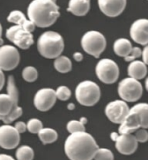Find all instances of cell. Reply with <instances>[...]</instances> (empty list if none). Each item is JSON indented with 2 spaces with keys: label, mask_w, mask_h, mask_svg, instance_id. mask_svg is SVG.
<instances>
[{
  "label": "cell",
  "mask_w": 148,
  "mask_h": 160,
  "mask_svg": "<svg viewBox=\"0 0 148 160\" xmlns=\"http://www.w3.org/2000/svg\"><path fill=\"white\" fill-rule=\"evenodd\" d=\"M99 148L91 134L84 132L70 133L64 144V151L70 160H92Z\"/></svg>",
  "instance_id": "1"
},
{
  "label": "cell",
  "mask_w": 148,
  "mask_h": 160,
  "mask_svg": "<svg viewBox=\"0 0 148 160\" xmlns=\"http://www.w3.org/2000/svg\"><path fill=\"white\" fill-rule=\"evenodd\" d=\"M27 14L35 26L47 28L60 17L59 6L56 0H33L28 6Z\"/></svg>",
  "instance_id": "2"
},
{
  "label": "cell",
  "mask_w": 148,
  "mask_h": 160,
  "mask_svg": "<svg viewBox=\"0 0 148 160\" xmlns=\"http://www.w3.org/2000/svg\"><path fill=\"white\" fill-rule=\"evenodd\" d=\"M23 109L18 106V90L13 76L7 81V93H0V120L11 124L22 115Z\"/></svg>",
  "instance_id": "3"
},
{
  "label": "cell",
  "mask_w": 148,
  "mask_h": 160,
  "mask_svg": "<svg viewBox=\"0 0 148 160\" xmlns=\"http://www.w3.org/2000/svg\"><path fill=\"white\" fill-rule=\"evenodd\" d=\"M119 127V133H132L139 128L148 127V105L139 103L129 108L126 118Z\"/></svg>",
  "instance_id": "4"
},
{
  "label": "cell",
  "mask_w": 148,
  "mask_h": 160,
  "mask_svg": "<svg viewBox=\"0 0 148 160\" xmlns=\"http://www.w3.org/2000/svg\"><path fill=\"white\" fill-rule=\"evenodd\" d=\"M37 49L42 56L48 59H56L64 49L63 37L56 31H46L37 41Z\"/></svg>",
  "instance_id": "5"
},
{
  "label": "cell",
  "mask_w": 148,
  "mask_h": 160,
  "mask_svg": "<svg viewBox=\"0 0 148 160\" xmlns=\"http://www.w3.org/2000/svg\"><path fill=\"white\" fill-rule=\"evenodd\" d=\"M75 98L82 106H94L100 99V88L92 81H83L75 88Z\"/></svg>",
  "instance_id": "6"
},
{
  "label": "cell",
  "mask_w": 148,
  "mask_h": 160,
  "mask_svg": "<svg viewBox=\"0 0 148 160\" xmlns=\"http://www.w3.org/2000/svg\"><path fill=\"white\" fill-rule=\"evenodd\" d=\"M81 44L87 54L98 58L107 47V40L99 31L90 30L83 35Z\"/></svg>",
  "instance_id": "7"
},
{
  "label": "cell",
  "mask_w": 148,
  "mask_h": 160,
  "mask_svg": "<svg viewBox=\"0 0 148 160\" xmlns=\"http://www.w3.org/2000/svg\"><path fill=\"white\" fill-rule=\"evenodd\" d=\"M118 93L122 101L134 102L139 101L142 96L143 88L139 80L128 77L121 80L119 83Z\"/></svg>",
  "instance_id": "8"
},
{
  "label": "cell",
  "mask_w": 148,
  "mask_h": 160,
  "mask_svg": "<svg viewBox=\"0 0 148 160\" xmlns=\"http://www.w3.org/2000/svg\"><path fill=\"white\" fill-rule=\"evenodd\" d=\"M95 73L101 82L106 84H113L118 80L120 69L114 60L104 58L100 60L96 64Z\"/></svg>",
  "instance_id": "9"
},
{
  "label": "cell",
  "mask_w": 148,
  "mask_h": 160,
  "mask_svg": "<svg viewBox=\"0 0 148 160\" xmlns=\"http://www.w3.org/2000/svg\"><path fill=\"white\" fill-rule=\"evenodd\" d=\"M5 36L9 41L22 49H28L34 43L33 35L19 25L10 27L6 30Z\"/></svg>",
  "instance_id": "10"
},
{
  "label": "cell",
  "mask_w": 148,
  "mask_h": 160,
  "mask_svg": "<svg viewBox=\"0 0 148 160\" xmlns=\"http://www.w3.org/2000/svg\"><path fill=\"white\" fill-rule=\"evenodd\" d=\"M20 62V55L16 47L11 45L0 46V69L11 71L18 67Z\"/></svg>",
  "instance_id": "11"
},
{
  "label": "cell",
  "mask_w": 148,
  "mask_h": 160,
  "mask_svg": "<svg viewBox=\"0 0 148 160\" xmlns=\"http://www.w3.org/2000/svg\"><path fill=\"white\" fill-rule=\"evenodd\" d=\"M111 139L115 142L117 151L123 155H131L135 152L138 148L137 140L132 133L112 132Z\"/></svg>",
  "instance_id": "12"
},
{
  "label": "cell",
  "mask_w": 148,
  "mask_h": 160,
  "mask_svg": "<svg viewBox=\"0 0 148 160\" xmlns=\"http://www.w3.org/2000/svg\"><path fill=\"white\" fill-rule=\"evenodd\" d=\"M129 111V107L126 101L116 100L111 101L105 108V114L111 122L121 124Z\"/></svg>",
  "instance_id": "13"
},
{
  "label": "cell",
  "mask_w": 148,
  "mask_h": 160,
  "mask_svg": "<svg viewBox=\"0 0 148 160\" xmlns=\"http://www.w3.org/2000/svg\"><path fill=\"white\" fill-rule=\"evenodd\" d=\"M20 142V133L10 124L0 127V147L6 150L16 148Z\"/></svg>",
  "instance_id": "14"
},
{
  "label": "cell",
  "mask_w": 148,
  "mask_h": 160,
  "mask_svg": "<svg viewBox=\"0 0 148 160\" xmlns=\"http://www.w3.org/2000/svg\"><path fill=\"white\" fill-rule=\"evenodd\" d=\"M56 100L55 90L52 88H42L35 94L34 105L37 110L46 112L53 108Z\"/></svg>",
  "instance_id": "15"
},
{
  "label": "cell",
  "mask_w": 148,
  "mask_h": 160,
  "mask_svg": "<svg viewBox=\"0 0 148 160\" xmlns=\"http://www.w3.org/2000/svg\"><path fill=\"white\" fill-rule=\"evenodd\" d=\"M130 37L138 44L145 46L148 43V20L140 18L133 22L130 28Z\"/></svg>",
  "instance_id": "16"
},
{
  "label": "cell",
  "mask_w": 148,
  "mask_h": 160,
  "mask_svg": "<svg viewBox=\"0 0 148 160\" xmlns=\"http://www.w3.org/2000/svg\"><path fill=\"white\" fill-rule=\"evenodd\" d=\"M98 5L103 14L109 18H115L124 11L126 0H98Z\"/></svg>",
  "instance_id": "17"
},
{
  "label": "cell",
  "mask_w": 148,
  "mask_h": 160,
  "mask_svg": "<svg viewBox=\"0 0 148 160\" xmlns=\"http://www.w3.org/2000/svg\"><path fill=\"white\" fill-rule=\"evenodd\" d=\"M7 21L12 23H15L16 25L21 26L23 29L27 30L28 32H33L35 30V25L30 19L26 18L25 15L20 11H12L9 14L7 18Z\"/></svg>",
  "instance_id": "18"
},
{
  "label": "cell",
  "mask_w": 148,
  "mask_h": 160,
  "mask_svg": "<svg viewBox=\"0 0 148 160\" xmlns=\"http://www.w3.org/2000/svg\"><path fill=\"white\" fill-rule=\"evenodd\" d=\"M90 0H69L68 11L77 17H83L89 11Z\"/></svg>",
  "instance_id": "19"
},
{
  "label": "cell",
  "mask_w": 148,
  "mask_h": 160,
  "mask_svg": "<svg viewBox=\"0 0 148 160\" xmlns=\"http://www.w3.org/2000/svg\"><path fill=\"white\" fill-rule=\"evenodd\" d=\"M127 73L131 78L141 80L147 74L146 64L144 63L142 61L134 60L133 62H131V63L127 68Z\"/></svg>",
  "instance_id": "20"
},
{
  "label": "cell",
  "mask_w": 148,
  "mask_h": 160,
  "mask_svg": "<svg viewBox=\"0 0 148 160\" xmlns=\"http://www.w3.org/2000/svg\"><path fill=\"white\" fill-rule=\"evenodd\" d=\"M132 48V43L126 38H119L114 43V51L117 56L120 57H126L130 53Z\"/></svg>",
  "instance_id": "21"
},
{
  "label": "cell",
  "mask_w": 148,
  "mask_h": 160,
  "mask_svg": "<svg viewBox=\"0 0 148 160\" xmlns=\"http://www.w3.org/2000/svg\"><path fill=\"white\" fill-rule=\"evenodd\" d=\"M38 137L40 138V140L43 145H48V144H52L56 139L58 138V133L56 130L52 129V128H42L41 130L38 132Z\"/></svg>",
  "instance_id": "22"
},
{
  "label": "cell",
  "mask_w": 148,
  "mask_h": 160,
  "mask_svg": "<svg viewBox=\"0 0 148 160\" xmlns=\"http://www.w3.org/2000/svg\"><path fill=\"white\" fill-rule=\"evenodd\" d=\"M54 67L56 68V70L58 71L59 73L65 74L72 69V62L69 57L64 56H59L55 59Z\"/></svg>",
  "instance_id": "23"
},
{
  "label": "cell",
  "mask_w": 148,
  "mask_h": 160,
  "mask_svg": "<svg viewBox=\"0 0 148 160\" xmlns=\"http://www.w3.org/2000/svg\"><path fill=\"white\" fill-rule=\"evenodd\" d=\"M16 158L18 160H33V149L29 145H22L17 150Z\"/></svg>",
  "instance_id": "24"
},
{
  "label": "cell",
  "mask_w": 148,
  "mask_h": 160,
  "mask_svg": "<svg viewBox=\"0 0 148 160\" xmlns=\"http://www.w3.org/2000/svg\"><path fill=\"white\" fill-rule=\"evenodd\" d=\"M22 76L23 80L27 82H34L38 78V72L36 69V68L32 66H27L23 69Z\"/></svg>",
  "instance_id": "25"
},
{
  "label": "cell",
  "mask_w": 148,
  "mask_h": 160,
  "mask_svg": "<svg viewBox=\"0 0 148 160\" xmlns=\"http://www.w3.org/2000/svg\"><path fill=\"white\" fill-rule=\"evenodd\" d=\"M94 160H115L114 153L107 148H98L94 157Z\"/></svg>",
  "instance_id": "26"
},
{
  "label": "cell",
  "mask_w": 148,
  "mask_h": 160,
  "mask_svg": "<svg viewBox=\"0 0 148 160\" xmlns=\"http://www.w3.org/2000/svg\"><path fill=\"white\" fill-rule=\"evenodd\" d=\"M67 130L69 133H74L78 132H84L85 126L82 124L80 120H70L67 124Z\"/></svg>",
  "instance_id": "27"
},
{
  "label": "cell",
  "mask_w": 148,
  "mask_h": 160,
  "mask_svg": "<svg viewBox=\"0 0 148 160\" xmlns=\"http://www.w3.org/2000/svg\"><path fill=\"white\" fill-rule=\"evenodd\" d=\"M55 92H56V99L62 101H68L71 96L70 89L66 86H60Z\"/></svg>",
  "instance_id": "28"
},
{
  "label": "cell",
  "mask_w": 148,
  "mask_h": 160,
  "mask_svg": "<svg viewBox=\"0 0 148 160\" xmlns=\"http://www.w3.org/2000/svg\"><path fill=\"white\" fill-rule=\"evenodd\" d=\"M26 127H27V130L30 132L36 134L38 133L39 131L43 128V123L39 119H31L26 124Z\"/></svg>",
  "instance_id": "29"
},
{
  "label": "cell",
  "mask_w": 148,
  "mask_h": 160,
  "mask_svg": "<svg viewBox=\"0 0 148 160\" xmlns=\"http://www.w3.org/2000/svg\"><path fill=\"white\" fill-rule=\"evenodd\" d=\"M141 53H142V49L139 47H134V48H132L130 53L126 56L124 57L125 58V61L126 62H133L134 60L140 58L141 56Z\"/></svg>",
  "instance_id": "30"
},
{
  "label": "cell",
  "mask_w": 148,
  "mask_h": 160,
  "mask_svg": "<svg viewBox=\"0 0 148 160\" xmlns=\"http://www.w3.org/2000/svg\"><path fill=\"white\" fill-rule=\"evenodd\" d=\"M135 135H133L138 143H145L148 140V132L145 128H139L135 131Z\"/></svg>",
  "instance_id": "31"
},
{
  "label": "cell",
  "mask_w": 148,
  "mask_h": 160,
  "mask_svg": "<svg viewBox=\"0 0 148 160\" xmlns=\"http://www.w3.org/2000/svg\"><path fill=\"white\" fill-rule=\"evenodd\" d=\"M16 130L19 133H23L26 130H27V127H26V124L23 121H18L15 124Z\"/></svg>",
  "instance_id": "32"
},
{
  "label": "cell",
  "mask_w": 148,
  "mask_h": 160,
  "mask_svg": "<svg viewBox=\"0 0 148 160\" xmlns=\"http://www.w3.org/2000/svg\"><path fill=\"white\" fill-rule=\"evenodd\" d=\"M148 48H147V46L145 45V48L144 49L142 50V53H141V57H142V59H143V62L145 64H147L148 63Z\"/></svg>",
  "instance_id": "33"
},
{
  "label": "cell",
  "mask_w": 148,
  "mask_h": 160,
  "mask_svg": "<svg viewBox=\"0 0 148 160\" xmlns=\"http://www.w3.org/2000/svg\"><path fill=\"white\" fill-rule=\"evenodd\" d=\"M4 81H5V77H4V72L2 69H0V90L2 89L4 87Z\"/></svg>",
  "instance_id": "34"
},
{
  "label": "cell",
  "mask_w": 148,
  "mask_h": 160,
  "mask_svg": "<svg viewBox=\"0 0 148 160\" xmlns=\"http://www.w3.org/2000/svg\"><path fill=\"white\" fill-rule=\"evenodd\" d=\"M73 57H74V59L75 60L76 62H82V60H83V55L80 52L74 53Z\"/></svg>",
  "instance_id": "35"
},
{
  "label": "cell",
  "mask_w": 148,
  "mask_h": 160,
  "mask_svg": "<svg viewBox=\"0 0 148 160\" xmlns=\"http://www.w3.org/2000/svg\"><path fill=\"white\" fill-rule=\"evenodd\" d=\"M0 160H15L13 158L7 154H0Z\"/></svg>",
  "instance_id": "36"
},
{
  "label": "cell",
  "mask_w": 148,
  "mask_h": 160,
  "mask_svg": "<svg viewBox=\"0 0 148 160\" xmlns=\"http://www.w3.org/2000/svg\"><path fill=\"white\" fill-rule=\"evenodd\" d=\"M80 121L82 122V124H83V125L85 126L86 124H87V122H88V119H86L85 117H82V118H81V119H80Z\"/></svg>",
  "instance_id": "37"
},
{
  "label": "cell",
  "mask_w": 148,
  "mask_h": 160,
  "mask_svg": "<svg viewBox=\"0 0 148 160\" xmlns=\"http://www.w3.org/2000/svg\"><path fill=\"white\" fill-rule=\"evenodd\" d=\"M68 109H69V110H74V104H73V103H69V104L68 105Z\"/></svg>",
  "instance_id": "38"
},
{
  "label": "cell",
  "mask_w": 148,
  "mask_h": 160,
  "mask_svg": "<svg viewBox=\"0 0 148 160\" xmlns=\"http://www.w3.org/2000/svg\"><path fill=\"white\" fill-rule=\"evenodd\" d=\"M0 45H3V40H2V26L0 24Z\"/></svg>",
  "instance_id": "39"
}]
</instances>
